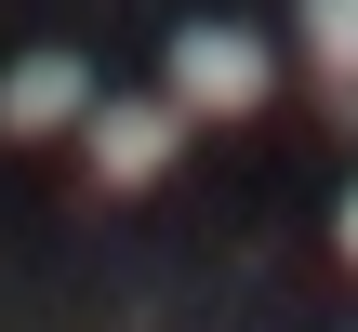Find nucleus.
<instances>
[{"instance_id": "obj_3", "label": "nucleus", "mask_w": 358, "mask_h": 332, "mask_svg": "<svg viewBox=\"0 0 358 332\" xmlns=\"http://www.w3.org/2000/svg\"><path fill=\"white\" fill-rule=\"evenodd\" d=\"M66 120H93V67L80 53H13V80H0V133H66Z\"/></svg>"}, {"instance_id": "obj_5", "label": "nucleus", "mask_w": 358, "mask_h": 332, "mask_svg": "<svg viewBox=\"0 0 358 332\" xmlns=\"http://www.w3.org/2000/svg\"><path fill=\"white\" fill-rule=\"evenodd\" d=\"M332 240H345V266H358V186H345V226H332Z\"/></svg>"}, {"instance_id": "obj_1", "label": "nucleus", "mask_w": 358, "mask_h": 332, "mask_svg": "<svg viewBox=\"0 0 358 332\" xmlns=\"http://www.w3.org/2000/svg\"><path fill=\"white\" fill-rule=\"evenodd\" d=\"M159 80H173V106H186V120H252L279 67H266V40H252V27H173Z\"/></svg>"}, {"instance_id": "obj_4", "label": "nucleus", "mask_w": 358, "mask_h": 332, "mask_svg": "<svg viewBox=\"0 0 358 332\" xmlns=\"http://www.w3.org/2000/svg\"><path fill=\"white\" fill-rule=\"evenodd\" d=\"M292 27H306V53H319V80H345V93H358V0H306Z\"/></svg>"}, {"instance_id": "obj_2", "label": "nucleus", "mask_w": 358, "mask_h": 332, "mask_svg": "<svg viewBox=\"0 0 358 332\" xmlns=\"http://www.w3.org/2000/svg\"><path fill=\"white\" fill-rule=\"evenodd\" d=\"M80 146H93V186H159V173H173V146H186V106H173V93L93 106V120H80Z\"/></svg>"}]
</instances>
